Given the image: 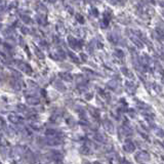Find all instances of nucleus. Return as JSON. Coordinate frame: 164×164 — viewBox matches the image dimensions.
<instances>
[{
    "label": "nucleus",
    "instance_id": "nucleus-1",
    "mask_svg": "<svg viewBox=\"0 0 164 164\" xmlns=\"http://www.w3.org/2000/svg\"><path fill=\"white\" fill-rule=\"evenodd\" d=\"M123 149H124L126 152L132 153V152H134V151H136V146H134V144L132 143L130 140H126L124 146H123Z\"/></svg>",
    "mask_w": 164,
    "mask_h": 164
},
{
    "label": "nucleus",
    "instance_id": "nucleus-2",
    "mask_svg": "<svg viewBox=\"0 0 164 164\" xmlns=\"http://www.w3.org/2000/svg\"><path fill=\"white\" fill-rule=\"evenodd\" d=\"M136 158V160H138V161H141V162L149 161V160H150V155L147 154V153H145V152H140V153H138Z\"/></svg>",
    "mask_w": 164,
    "mask_h": 164
},
{
    "label": "nucleus",
    "instance_id": "nucleus-3",
    "mask_svg": "<svg viewBox=\"0 0 164 164\" xmlns=\"http://www.w3.org/2000/svg\"><path fill=\"white\" fill-rule=\"evenodd\" d=\"M8 120L10 122H12V123H20V122H22L23 119L20 116H16V115H9L8 116Z\"/></svg>",
    "mask_w": 164,
    "mask_h": 164
},
{
    "label": "nucleus",
    "instance_id": "nucleus-4",
    "mask_svg": "<svg viewBox=\"0 0 164 164\" xmlns=\"http://www.w3.org/2000/svg\"><path fill=\"white\" fill-rule=\"evenodd\" d=\"M104 127H105L107 130H109V132H111V134H112L113 130H114V126H113V124L110 121H105V123H104Z\"/></svg>",
    "mask_w": 164,
    "mask_h": 164
},
{
    "label": "nucleus",
    "instance_id": "nucleus-5",
    "mask_svg": "<svg viewBox=\"0 0 164 164\" xmlns=\"http://www.w3.org/2000/svg\"><path fill=\"white\" fill-rule=\"evenodd\" d=\"M134 42L136 43V44L138 45V46L140 47V48H143V47H144V44H143V42H141V40L136 39V38H134Z\"/></svg>",
    "mask_w": 164,
    "mask_h": 164
},
{
    "label": "nucleus",
    "instance_id": "nucleus-6",
    "mask_svg": "<svg viewBox=\"0 0 164 164\" xmlns=\"http://www.w3.org/2000/svg\"><path fill=\"white\" fill-rule=\"evenodd\" d=\"M156 134H157V136H159V138H164V130L158 129V130L156 131Z\"/></svg>",
    "mask_w": 164,
    "mask_h": 164
},
{
    "label": "nucleus",
    "instance_id": "nucleus-7",
    "mask_svg": "<svg viewBox=\"0 0 164 164\" xmlns=\"http://www.w3.org/2000/svg\"><path fill=\"white\" fill-rule=\"evenodd\" d=\"M156 33H157V34L160 36V37H164V31L161 30L160 28H157V29H156Z\"/></svg>",
    "mask_w": 164,
    "mask_h": 164
},
{
    "label": "nucleus",
    "instance_id": "nucleus-8",
    "mask_svg": "<svg viewBox=\"0 0 164 164\" xmlns=\"http://www.w3.org/2000/svg\"><path fill=\"white\" fill-rule=\"evenodd\" d=\"M122 72L124 73V74H125L126 76H128V77H131V76H132L131 74H129L130 72H129V71L127 70V69H125V68H122Z\"/></svg>",
    "mask_w": 164,
    "mask_h": 164
},
{
    "label": "nucleus",
    "instance_id": "nucleus-9",
    "mask_svg": "<svg viewBox=\"0 0 164 164\" xmlns=\"http://www.w3.org/2000/svg\"><path fill=\"white\" fill-rule=\"evenodd\" d=\"M140 134H141V136H143V138H145V140H147V141H148V140H149V136H147V134H143V132H140Z\"/></svg>",
    "mask_w": 164,
    "mask_h": 164
},
{
    "label": "nucleus",
    "instance_id": "nucleus-10",
    "mask_svg": "<svg viewBox=\"0 0 164 164\" xmlns=\"http://www.w3.org/2000/svg\"><path fill=\"white\" fill-rule=\"evenodd\" d=\"M116 52L119 54V58H122V56H123V52H122L121 50H118V49H117V50H116Z\"/></svg>",
    "mask_w": 164,
    "mask_h": 164
},
{
    "label": "nucleus",
    "instance_id": "nucleus-11",
    "mask_svg": "<svg viewBox=\"0 0 164 164\" xmlns=\"http://www.w3.org/2000/svg\"><path fill=\"white\" fill-rule=\"evenodd\" d=\"M160 4H161V5H162V6H163V7H164V1H161V2H160Z\"/></svg>",
    "mask_w": 164,
    "mask_h": 164
},
{
    "label": "nucleus",
    "instance_id": "nucleus-12",
    "mask_svg": "<svg viewBox=\"0 0 164 164\" xmlns=\"http://www.w3.org/2000/svg\"><path fill=\"white\" fill-rule=\"evenodd\" d=\"M162 76H163V78H164V72H162Z\"/></svg>",
    "mask_w": 164,
    "mask_h": 164
},
{
    "label": "nucleus",
    "instance_id": "nucleus-13",
    "mask_svg": "<svg viewBox=\"0 0 164 164\" xmlns=\"http://www.w3.org/2000/svg\"><path fill=\"white\" fill-rule=\"evenodd\" d=\"M94 164H100V163H98V162H94Z\"/></svg>",
    "mask_w": 164,
    "mask_h": 164
},
{
    "label": "nucleus",
    "instance_id": "nucleus-14",
    "mask_svg": "<svg viewBox=\"0 0 164 164\" xmlns=\"http://www.w3.org/2000/svg\"><path fill=\"white\" fill-rule=\"evenodd\" d=\"M86 164H90V163H86Z\"/></svg>",
    "mask_w": 164,
    "mask_h": 164
}]
</instances>
